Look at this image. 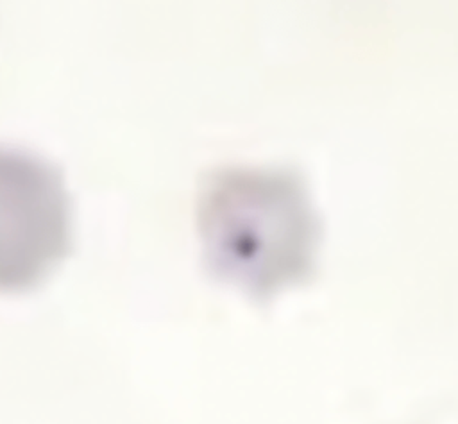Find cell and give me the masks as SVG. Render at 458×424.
Instances as JSON below:
<instances>
[{"instance_id":"6da1fadb","label":"cell","mask_w":458,"mask_h":424,"mask_svg":"<svg viewBox=\"0 0 458 424\" xmlns=\"http://www.w3.org/2000/svg\"><path fill=\"white\" fill-rule=\"evenodd\" d=\"M209 267L256 299L313 272L320 225L302 181L284 170L215 174L199 204Z\"/></svg>"},{"instance_id":"7a4b0ae2","label":"cell","mask_w":458,"mask_h":424,"mask_svg":"<svg viewBox=\"0 0 458 424\" xmlns=\"http://www.w3.org/2000/svg\"><path fill=\"white\" fill-rule=\"evenodd\" d=\"M70 242L72 211L61 174L36 156L0 147V293L39 284Z\"/></svg>"}]
</instances>
